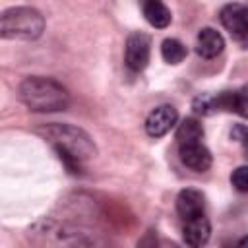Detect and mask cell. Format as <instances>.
Returning a JSON list of instances; mask_svg holds the SVG:
<instances>
[{"label": "cell", "mask_w": 248, "mask_h": 248, "mask_svg": "<svg viewBox=\"0 0 248 248\" xmlns=\"http://www.w3.org/2000/svg\"><path fill=\"white\" fill-rule=\"evenodd\" d=\"M17 93L31 112H58L70 105L68 89L52 78L29 76L19 83Z\"/></svg>", "instance_id": "cell-1"}, {"label": "cell", "mask_w": 248, "mask_h": 248, "mask_svg": "<svg viewBox=\"0 0 248 248\" xmlns=\"http://www.w3.org/2000/svg\"><path fill=\"white\" fill-rule=\"evenodd\" d=\"M37 134L43 140H46L54 147V151L60 149V151L72 153L79 161H87L97 155V147H95L91 136L85 130H81L79 126L52 122V124H45V126L37 128Z\"/></svg>", "instance_id": "cell-2"}, {"label": "cell", "mask_w": 248, "mask_h": 248, "mask_svg": "<svg viewBox=\"0 0 248 248\" xmlns=\"http://www.w3.org/2000/svg\"><path fill=\"white\" fill-rule=\"evenodd\" d=\"M45 31V17L31 6L4 10L0 17V35L8 41H35Z\"/></svg>", "instance_id": "cell-3"}, {"label": "cell", "mask_w": 248, "mask_h": 248, "mask_svg": "<svg viewBox=\"0 0 248 248\" xmlns=\"http://www.w3.org/2000/svg\"><path fill=\"white\" fill-rule=\"evenodd\" d=\"M151 54V37L143 31H134L126 39L124 46V62L132 72H141L149 64Z\"/></svg>", "instance_id": "cell-4"}, {"label": "cell", "mask_w": 248, "mask_h": 248, "mask_svg": "<svg viewBox=\"0 0 248 248\" xmlns=\"http://www.w3.org/2000/svg\"><path fill=\"white\" fill-rule=\"evenodd\" d=\"M219 19L231 37L238 43L248 45V6L240 2H231L221 8Z\"/></svg>", "instance_id": "cell-5"}, {"label": "cell", "mask_w": 248, "mask_h": 248, "mask_svg": "<svg viewBox=\"0 0 248 248\" xmlns=\"http://www.w3.org/2000/svg\"><path fill=\"white\" fill-rule=\"evenodd\" d=\"M178 122V110L172 105L155 107L145 118V132L151 138H161L170 132Z\"/></svg>", "instance_id": "cell-6"}, {"label": "cell", "mask_w": 248, "mask_h": 248, "mask_svg": "<svg viewBox=\"0 0 248 248\" xmlns=\"http://www.w3.org/2000/svg\"><path fill=\"white\" fill-rule=\"evenodd\" d=\"M178 155H180V161L190 170H196V172H205L211 167V163H213L211 151L202 141L178 143Z\"/></svg>", "instance_id": "cell-7"}, {"label": "cell", "mask_w": 248, "mask_h": 248, "mask_svg": "<svg viewBox=\"0 0 248 248\" xmlns=\"http://www.w3.org/2000/svg\"><path fill=\"white\" fill-rule=\"evenodd\" d=\"M209 236H211V223L205 217V213L196 215V217L184 221V225H182V238H184V242L188 246H194V248L203 246V244H207Z\"/></svg>", "instance_id": "cell-8"}, {"label": "cell", "mask_w": 248, "mask_h": 248, "mask_svg": "<svg viewBox=\"0 0 248 248\" xmlns=\"http://www.w3.org/2000/svg\"><path fill=\"white\" fill-rule=\"evenodd\" d=\"M176 211L186 221L196 215H202L205 211V198L196 188H184L176 196Z\"/></svg>", "instance_id": "cell-9"}, {"label": "cell", "mask_w": 248, "mask_h": 248, "mask_svg": "<svg viewBox=\"0 0 248 248\" xmlns=\"http://www.w3.org/2000/svg\"><path fill=\"white\" fill-rule=\"evenodd\" d=\"M223 48H225V39L217 29H213V27L200 29V33L196 37V52L202 58L211 60V58L219 56L223 52Z\"/></svg>", "instance_id": "cell-10"}, {"label": "cell", "mask_w": 248, "mask_h": 248, "mask_svg": "<svg viewBox=\"0 0 248 248\" xmlns=\"http://www.w3.org/2000/svg\"><path fill=\"white\" fill-rule=\"evenodd\" d=\"M219 108L227 112H236L248 118V85H242L236 91H221L217 93Z\"/></svg>", "instance_id": "cell-11"}, {"label": "cell", "mask_w": 248, "mask_h": 248, "mask_svg": "<svg viewBox=\"0 0 248 248\" xmlns=\"http://www.w3.org/2000/svg\"><path fill=\"white\" fill-rule=\"evenodd\" d=\"M140 4L149 25H153L155 29H165L170 25L172 16L170 10L163 4V0H140Z\"/></svg>", "instance_id": "cell-12"}, {"label": "cell", "mask_w": 248, "mask_h": 248, "mask_svg": "<svg viewBox=\"0 0 248 248\" xmlns=\"http://www.w3.org/2000/svg\"><path fill=\"white\" fill-rule=\"evenodd\" d=\"M176 140L178 143H194V141H202L203 140V126L198 118L190 116L184 118L178 128H176Z\"/></svg>", "instance_id": "cell-13"}, {"label": "cell", "mask_w": 248, "mask_h": 248, "mask_svg": "<svg viewBox=\"0 0 248 248\" xmlns=\"http://www.w3.org/2000/svg\"><path fill=\"white\" fill-rule=\"evenodd\" d=\"M161 56L167 64H180L186 58V46L178 39H165L161 43Z\"/></svg>", "instance_id": "cell-14"}, {"label": "cell", "mask_w": 248, "mask_h": 248, "mask_svg": "<svg viewBox=\"0 0 248 248\" xmlns=\"http://www.w3.org/2000/svg\"><path fill=\"white\" fill-rule=\"evenodd\" d=\"M192 110L196 114H202V116H211L215 114L219 108V101H217V95H211V93H200L194 97L192 101Z\"/></svg>", "instance_id": "cell-15"}, {"label": "cell", "mask_w": 248, "mask_h": 248, "mask_svg": "<svg viewBox=\"0 0 248 248\" xmlns=\"http://www.w3.org/2000/svg\"><path fill=\"white\" fill-rule=\"evenodd\" d=\"M231 184L234 186L236 192H242V194L248 192V165H240V167H236L232 170Z\"/></svg>", "instance_id": "cell-16"}, {"label": "cell", "mask_w": 248, "mask_h": 248, "mask_svg": "<svg viewBox=\"0 0 248 248\" xmlns=\"http://www.w3.org/2000/svg\"><path fill=\"white\" fill-rule=\"evenodd\" d=\"M231 138H232V140H236V141L242 145L244 155L248 157V128H246V126H242V124L232 126V130H231Z\"/></svg>", "instance_id": "cell-17"}, {"label": "cell", "mask_w": 248, "mask_h": 248, "mask_svg": "<svg viewBox=\"0 0 248 248\" xmlns=\"http://www.w3.org/2000/svg\"><path fill=\"white\" fill-rule=\"evenodd\" d=\"M236 246H240V248H248V234H244L242 238H238Z\"/></svg>", "instance_id": "cell-18"}]
</instances>
